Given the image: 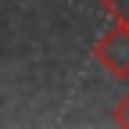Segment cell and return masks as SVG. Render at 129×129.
<instances>
[{
  "label": "cell",
  "instance_id": "obj_1",
  "mask_svg": "<svg viewBox=\"0 0 129 129\" xmlns=\"http://www.w3.org/2000/svg\"><path fill=\"white\" fill-rule=\"evenodd\" d=\"M93 57L97 64L111 75V79H129V25L111 22L93 43Z\"/></svg>",
  "mask_w": 129,
  "mask_h": 129
},
{
  "label": "cell",
  "instance_id": "obj_2",
  "mask_svg": "<svg viewBox=\"0 0 129 129\" xmlns=\"http://www.w3.org/2000/svg\"><path fill=\"white\" fill-rule=\"evenodd\" d=\"M101 11L108 14L111 22L129 25V0H101Z\"/></svg>",
  "mask_w": 129,
  "mask_h": 129
},
{
  "label": "cell",
  "instance_id": "obj_3",
  "mask_svg": "<svg viewBox=\"0 0 129 129\" xmlns=\"http://www.w3.org/2000/svg\"><path fill=\"white\" fill-rule=\"evenodd\" d=\"M111 122L129 129V93H122L118 101H115V108H111Z\"/></svg>",
  "mask_w": 129,
  "mask_h": 129
}]
</instances>
